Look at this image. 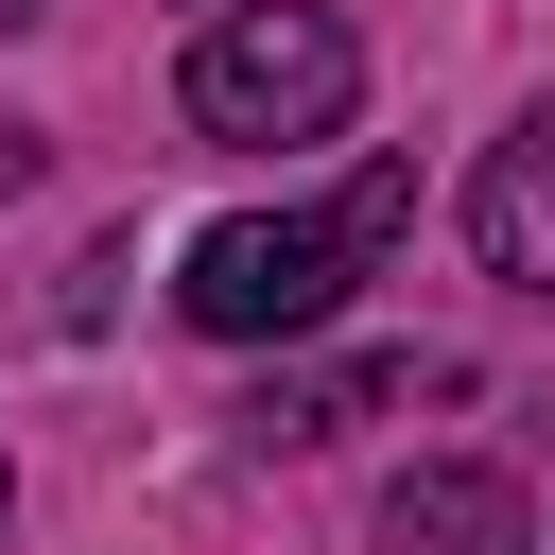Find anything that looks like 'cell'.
Returning <instances> with one entry per match:
<instances>
[{
	"label": "cell",
	"instance_id": "1",
	"mask_svg": "<svg viewBox=\"0 0 555 555\" xmlns=\"http://www.w3.org/2000/svg\"><path fill=\"white\" fill-rule=\"evenodd\" d=\"M399 225H416V173H347L330 208H243V225H208V243L173 260V312H191V330H225V347L330 330V312H347V278H364Z\"/></svg>",
	"mask_w": 555,
	"mask_h": 555
},
{
	"label": "cell",
	"instance_id": "2",
	"mask_svg": "<svg viewBox=\"0 0 555 555\" xmlns=\"http://www.w3.org/2000/svg\"><path fill=\"white\" fill-rule=\"evenodd\" d=\"M364 104V35L330 0H243L191 35V121L208 139H347Z\"/></svg>",
	"mask_w": 555,
	"mask_h": 555
},
{
	"label": "cell",
	"instance_id": "3",
	"mask_svg": "<svg viewBox=\"0 0 555 555\" xmlns=\"http://www.w3.org/2000/svg\"><path fill=\"white\" fill-rule=\"evenodd\" d=\"M468 243H486L503 295H555V104H520V121L486 139V173H468Z\"/></svg>",
	"mask_w": 555,
	"mask_h": 555
},
{
	"label": "cell",
	"instance_id": "4",
	"mask_svg": "<svg viewBox=\"0 0 555 555\" xmlns=\"http://www.w3.org/2000/svg\"><path fill=\"white\" fill-rule=\"evenodd\" d=\"M382 555H520V486L503 468H399L382 486Z\"/></svg>",
	"mask_w": 555,
	"mask_h": 555
},
{
	"label": "cell",
	"instance_id": "5",
	"mask_svg": "<svg viewBox=\"0 0 555 555\" xmlns=\"http://www.w3.org/2000/svg\"><path fill=\"white\" fill-rule=\"evenodd\" d=\"M416 382H434V364H312V382H260V434L312 451V434H347L364 399H416Z\"/></svg>",
	"mask_w": 555,
	"mask_h": 555
},
{
	"label": "cell",
	"instance_id": "6",
	"mask_svg": "<svg viewBox=\"0 0 555 555\" xmlns=\"http://www.w3.org/2000/svg\"><path fill=\"white\" fill-rule=\"evenodd\" d=\"M0 191H35V121H0Z\"/></svg>",
	"mask_w": 555,
	"mask_h": 555
},
{
	"label": "cell",
	"instance_id": "7",
	"mask_svg": "<svg viewBox=\"0 0 555 555\" xmlns=\"http://www.w3.org/2000/svg\"><path fill=\"white\" fill-rule=\"evenodd\" d=\"M0 17H35V0H0Z\"/></svg>",
	"mask_w": 555,
	"mask_h": 555
}]
</instances>
